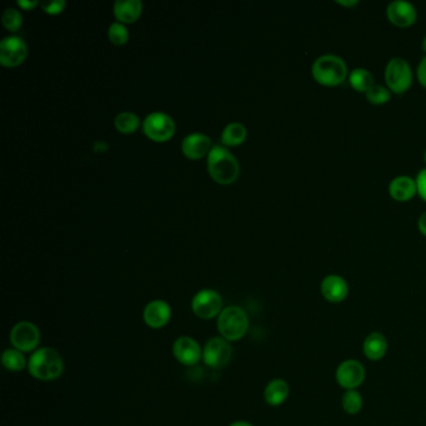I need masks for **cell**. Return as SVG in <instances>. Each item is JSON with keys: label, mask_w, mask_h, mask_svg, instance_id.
Wrapping results in <instances>:
<instances>
[{"label": "cell", "mask_w": 426, "mask_h": 426, "mask_svg": "<svg viewBox=\"0 0 426 426\" xmlns=\"http://www.w3.org/2000/svg\"><path fill=\"white\" fill-rule=\"evenodd\" d=\"M28 372L36 380L53 381L63 375L64 360L55 349H36L28 360Z\"/></svg>", "instance_id": "6da1fadb"}, {"label": "cell", "mask_w": 426, "mask_h": 426, "mask_svg": "<svg viewBox=\"0 0 426 426\" xmlns=\"http://www.w3.org/2000/svg\"><path fill=\"white\" fill-rule=\"evenodd\" d=\"M208 170L214 181L220 184H230L238 179L241 167L230 151L215 145L208 154Z\"/></svg>", "instance_id": "7a4b0ae2"}, {"label": "cell", "mask_w": 426, "mask_h": 426, "mask_svg": "<svg viewBox=\"0 0 426 426\" xmlns=\"http://www.w3.org/2000/svg\"><path fill=\"white\" fill-rule=\"evenodd\" d=\"M312 78L319 84L325 86H336L345 82L348 77V66L345 61L335 54H325L319 56L312 63Z\"/></svg>", "instance_id": "3957f363"}, {"label": "cell", "mask_w": 426, "mask_h": 426, "mask_svg": "<svg viewBox=\"0 0 426 426\" xmlns=\"http://www.w3.org/2000/svg\"><path fill=\"white\" fill-rule=\"evenodd\" d=\"M216 328L225 340L238 342L249 330V317L241 306H227L216 318Z\"/></svg>", "instance_id": "277c9868"}, {"label": "cell", "mask_w": 426, "mask_h": 426, "mask_svg": "<svg viewBox=\"0 0 426 426\" xmlns=\"http://www.w3.org/2000/svg\"><path fill=\"white\" fill-rule=\"evenodd\" d=\"M385 82L388 89L395 94L408 91L413 83V70L408 61L396 56L388 61L385 68Z\"/></svg>", "instance_id": "5b68a950"}, {"label": "cell", "mask_w": 426, "mask_h": 426, "mask_svg": "<svg viewBox=\"0 0 426 426\" xmlns=\"http://www.w3.org/2000/svg\"><path fill=\"white\" fill-rule=\"evenodd\" d=\"M234 355L231 342L222 336L211 337L205 342L203 348V361L211 369H222L228 365Z\"/></svg>", "instance_id": "8992f818"}, {"label": "cell", "mask_w": 426, "mask_h": 426, "mask_svg": "<svg viewBox=\"0 0 426 426\" xmlns=\"http://www.w3.org/2000/svg\"><path fill=\"white\" fill-rule=\"evenodd\" d=\"M222 309V295L213 289H203L192 296V310L197 318L203 320L218 318Z\"/></svg>", "instance_id": "52a82bcc"}, {"label": "cell", "mask_w": 426, "mask_h": 426, "mask_svg": "<svg viewBox=\"0 0 426 426\" xmlns=\"http://www.w3.org/2000/svg\"><path fill=\"white\" fill-rule=\"evenodd\" d=\"M42 340L40 330L31 321H19L10 330V342L13 348L18 349L22 353H34Z\"/></svg>", "instance_id": "ba28073f"}, {"label": "cell", "mask_w": 426, "mask_h": 426, "mask_svg": "<svg viewBox=\"0 0 426 426\" xmlns=\"http://www.w3.org/2000/svg\"><path fill=\"white\" fill-rule=\"evenodd\" d=\"M366 370L360 361L348 359L339 364L335 372L336 383L345 390H358L365 380Z\"/></svg>", "instance_id": "9c48e42d"}, {"label": "cell", "mask_w": 426, "mask_h": 426, "mask_svg": "<svg viewBox=\"0 0 426 426\" xmlns=\"http://www.w3.org/2000/svg\"><path fill=\"white\" fill-rule=\"evenodd\" d=\"M144 132L151 140L165 142L174 135L175 124L172 116L162 112H154L145 118Z\"/></svg>", "instance_id": "30bf717a"}, {"label": "cell", "mask_w": 426, "mask_h": 426, "mask_svg": "<svg viewBox=\"0 0 426 426\" xmlns=\"http://www.w3.org/2000/svg\"><path fill=\"white\" fill-rule=\"evenodd\" d=\"M173 355L184 366H194L203 360V348L192 336H181L173 344Z\"/></svg>", "instance_id": "8fae6325"}, {"label": "cell", "mask_w": 426, "mask_h": 426, "mask_svg": "<svg viewBox=\"0 0 426 426\" xmlns=\"http://www.w3.org/2000/svg\"><path fill=\"white\" fill-rule=\"evenodd\" d=\"M26 55L28 48L20 36H6L0 43V61L3 66H19L25 61Z\"/></svg>", "instance_id": "7c38bea8"}, {"label": "cell", "mask_w": 426, "mask_h": 426, "mask_svg": "<svg viewBox=\"0 0 426 426\" xmlns=\"http://www.w3.org/2000/svg\"><path fill=\"white\" fill-rule=\"evenodd\" d=\"M173 315L172 306L165 301H153L148 303L143 312V320L145 325L154 330L165 328L170 323Z\"/></svg>", "instance_id": "4fadbf2b"}, {"label": "cell", "mask_w": 426, "mask_h": 426, "mask_svg": "<svg viewBox=\"0 0 426 426\" xmlns=\"http://www.w3.org/2000/svg\"><path fill=\"white\" fill-rule=\"evenodd\" d=\"M386 15L393 24L399 28H406L416 22L418 12L410 1L394 0L388 6Z\"/></svg>", "instance_id": "5bb4252c"}, {"label": "cell", "mask_w": 426, "mask_h": 426, "mask_svg": "<svg viewBox=\"0 0 426 426\" xmlns=\"http://www.w3.org/2000/svg\"><path fill=\"white\" fill-rule=\"evenodd\" d=\"M320 291L325 301L333 304L342 303L348 298V282L342 276L330 274L323 279L320 285Z\"/></svg>", "instance_id": "9a60e30c"}, {"label": "cell", "mask_w": 426, "mask_h": 426, "mask_svg": "<svg viewBox=\"0 0 426 426\" xmlns=\"http://www.w3.org/2000/svg\"><path fill=\"white\" fill-rule=\"evenodd\" d=\"M211 140L208 135L201 132H194L184 138L181 149L188 158L199 159L203 158L206 153L209 154V151H211Z\"/></svg>", "instance_id": "2e32d148"}, {"label": "cell", "mask_w": 426, "mask_h": 426, "mask_svg": "<svg viewBox=\"0 0 426 426\" xmlns=\"http://www.w3.org/2000/svg\"><path fill=\"white\" fill-rule=\"evenodd\" d=\"M389 192H390L391 198L396 201H400V203L409 201L414 198L415 194L418 192L416 181L408 175L396 176L391 181Z\"/></svg>", "instance_id": "e0dca14e"}, {"label": "cell", "mask_w": 426, "mask_h": 426, "mask_svg": "<svg viewBox=\"0 0 426 426\" xmlns=\"http://www.w3.org/2000/svg\"><path fill=\"white\" fill-rule=\"evenodd\" d=\"M363 353L369 360H381L388 353V340L384 334L374 331L363 342Z\"/></svg>", "instance_id": "ac0fdd59"}, {"label": "cell", "mask_w": 426, "mask_h": 426, "mask_svg": "<svg viewBox=\"0 0 426 426\" xmlns=\"http://www.w3.org/2000/svg\"><path fill=\"white\" fill-rule=\"evenodd\" d=\"M289 394H290V388L284 379H273L265 386V402L271 406H280L287 402Z\"/></svg>", "instance_id": "d6986e66"}, {"label": "cell", "mask_w": 426, "mask_h": 426, "mask_svg": "<svg viewBox=\"0 0 426 426\" xmlns=\"http://www.w3.org/2000/svg\"><path fill=\"white\" fill-rule=\"evenodd\" d=\"M143 9L140 0H116L114 4V14L116 18L124 23H132L138 19Z\"/></svg>", "instance_id": "ffe728a7"}, {"label": "cell", "mask_w": 426, "mask_h": 426, "mask_svg": "<svg viewBox=\"0 0 426 426\" xmlns=\"http://www.w3.org/2000/svg\"><path fill=\"white\" fill-rule=\"evenodd\" d=\"M1 363L6 370L13 372H22L25 367H28V360L24 353L15 348L6 349L1 355Z\"/></svg>", "instance_id": "44dd1931"}, {"label": "cell", "mask_w": 426, "mask_h": 426, "mask_svg": "<svg viewBox=\"0 0 426 426\" xmlns=\"http://www.w3.org/2000/svg\"><path fill=\"white\" fill-rule=\"evenodd\" d=\"M349 82L355 91L366 93L374 85L372 73L364 68H356L349 74Z\"/></svg>", "instance_id": "7402d4cb"}, {"label": "cell", "mask_w": 426, "mask_h": 426, "mask_svg": "<svg viewBox=\"0 0 426 426\" xmlns=\"http://www.w3.org/2000/svg\"><path fill=\"white\" fill-rule=\"evenodd\" d=\"M245 126L241 123H230L222 130V142L225 145H239L245 140Z\"/></svg>", "instance_id": "603a6c76"}, {"label": "cell", "mask_w": 426, "mask_h": 426, "mask_svg": "<svg viewBox=\"0 0 426 426\" xmlns=\"http://www.w3.org/2000/svg\"><path fill=\"white\" fill-rule=\"evenodd\" d=\"M364 405L363 396L358 390H347L342 397V406L349 415L359 414Z\"/></svg>", "instance_id": "cb8c5ba5"}, {"label": "cell", "mask_w": 426, "mask_h": 426, "mask_svg": "<svg viewBox=\"0 0 426 426\" xmlns=\"http://www.w3.org/2000/svg\"><path fill=\"white\" fill-rule=\"evenodd\" d=\"M139 124L140 121L138 115L134 114L132 112H123L115 118V126L121 132H135L138 129Z\"/></svg>", "instance_id": "d4e9b609"}, {"label": "cell", "mask_w": 426, "mask_h": 426, "mask_svg": "<svg viewBox=\"0 0 426 426\" xmlns=\"http://www.w3.org/2000/svg\"><path fill=\"white\" fill-rule=\"evenodd\" d=\"M366 99L372 104L381 105L389 102L391 99V91L383 85L374 84L369 91L365 93Z\"/></svg>", "instance_id": "484cf974"}, {"label": "cell", "mask_w": 426, "mask_h": 426, "mask_svg": "<svg viewBox=\"0 0 426 426\" xmlns=\"http://www.w3.org/2000/svg\"><path fill=\"white\" fill-rule=\"evenodd\" d=\"M3 23L6 25V29H9L10 31H17L23 23V17L17 9L8 8V9H6V12L3 13Z\"/></svg>", "instance_id": "4316f807"}, {"label": "cell", "mask_w": 426, "mask_h": 426, "mask_svg": "<svg viewBox=\"0 0 426 426\" xmlns=\"http://www.w3.org/2000/svg\"><path fill=\"white\" fill-rule=\"evenodd\" d=\"M108 36L110 42L114 43L116 45H123V44H125L128 42L129 33L126 31L124 25L119 23V22H115V23L109 26Z\"/></svg>", "instance_id": "83f0119b"}, {"label": "cell", "mask_w": 426, "mask_h": 426, "mask_svg": "<svg viewBox=\"0 0 426 426\" xmlns=\"http://www.w3.org/2000/svg\"><path fill=\"white\" fill-rule=\"evenodd\" d=\"M40 6L49 14H58L63 12L66 6V0H45L40 3Z\"/></svg>", "instance_id": "f1b7e54d"}, {"label": "cell", "mask_w": 426, "mask_h": 426, "mask_svg": "<svg viewBox=\"0 0 426 426\" xmlns=\"http://www.w3.org/2000/svg\"><path fill=\"white\" fill-rule=\"evenodd\" d=\"M416 186H418V194L420 195L423 200L426 201V169H423L416 176Z\"/></svg>", "instance_id": "f546056e"}, {"label": "cell", "mask_w": 426, "mask_h": 426, "mask_svg": "<svg viewBox=\"0 0 426 426\" xmlns=\"http://www.w3.org/2000/svg\"><path fill=\"white\" fill-rule=\"evenodd\" d=\"M416 74H418V79H419L421 85H424L426 88V56L421 59L420 64L418 66Z\"/></svg>", "instance_id": "4dcf8cb0"}, {"label": "cell", "mask_w": 426, "mask_h": 426, "mask_svg": "<svg viewBox=\"0 0 426 426\" xmlns=\"http://www.w3.org/2000/svg\"><path fill=\"white\" fill-rule=\"evenodd\" d=\"M418 227H419V230H420L421 234L425 235L426 236V211L425 213H423L420 218H419Z\"/></svg>", "instance_id": "1f68e13d"}, {"label": "cell", "mask_w": 426, "mask_h": 426, "mask_svg": "<svg viewBox=\"0 0 426 426\" xmlns=\"http://www.w3.org/2000/svg\"><path fill=\"white\" fill-rule=\"evenodd\" d=\"M18 4L24 9H31L38 4V1L36 0H19Z\"/></svg>", "instance_id": "d6a6232c"}, {"label": "cell", "mask_w": 426, "mask_h": 426, "mask_svg": "<svg viewBox=\"0 0 426 426\" xmlns=\"http://www.w3.org/2000/svg\"><path fill=\"white\" fill-rule=\"evenodd\" d=\"M336 3L340 4V6H347V8H351V6H356L359 4L358 0H345V1L344 0H337Z\"/></svg>", "instance_id": "836d02e7"}, {"label": "cell", "mask_w": 426, "mask_h": 426, "mask_svg": "<svg viewBox=\"0 0 426 426\" xmlns=\"http://www.w3.org/2000/svg\"><path fill=\"white\" fill-rule=\"evenodd\" d=\"M229 426H254L252 423H249V421L244 420H238L234 421V423H231Z\"/></svg>", "instance_id": "e575fe53"}, {"label": "cell", "mask_w": 426, "mask_h": 426, "mask_svg": "<svg viewBox=\"0 0 426 426\" xmlns=\"http://www.w3.org/2000/svg\"><path fill=\"white\" fill-rule=\"evenodd\" d=\"M421 47H423V50L426 53V36L424 38V40H423V45Z\"/></svg>", "instance_id": "d590c367"}, {"label": "cell", "mask_w": 426, "mask_h": 426, "mask_svg": "<svg viewBox=\"0 0 426 426\" xmlns=\"http://www.w3.org/2000/svg\"><path fill=\"white\" fill-rule=\"evenodd\" d=\"M424 160H425V162H426V151H425V153H424Z\"/></svg>", "instance_id": "8d00e7d4"}]
</instances>
